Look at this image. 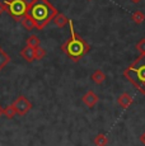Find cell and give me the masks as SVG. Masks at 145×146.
I'll return each instance as SVG.
<instances>
[{"instance_id": "6da1fadb", "label": "cell", "mask_w": 145, "mask_h": 146, "mask_svg": "<svg viewBox=\"0 0 145 146\" xmlns=\"http://www.w3.org/2000/svg\"><path fill=\"white\" fill-rule=\"evenodd\" d=\"M59 12L49 0H32L28 3L27 15L35 22L36 29L42 31Z\"/></svg>"}, {"instance_id": "7a4b0ae2", "label": "cell", "mask_w": 145, "mask_h": 146, "mask_svg": "<svg viewBox=\"0 0 145 146\" xmlns=\"http://www.w3.org/2000/svg\"><path fill=\"white\" fill-rule=\"evenodd\" d=\"M69 27H70V37L68 38L61 46L63 52L74 62H78L83 56H85L90 50V46L83 37H80L74 29V23L69 19Z\"/></svg>"}, {"instance_id": "3957f363", "label": "cell", "mask_w": 145, "mask_h": 146, "mask_svg": "<svg viewBox=\"0 0 145 146\" xmlns=\"http://www.w3.org/2000/svg\"><path fill=\"white\" fill-rule=\"evenodd\" d=\"M124 76L139 90V93L145 95V56L140 55L124 70Z\"/></svg>"}, {"instance_id": "277c9868", "label": "cell", "mask_w": 145, "mask_h": 146, "mask_svg": "<svg viewBox=\"0 0 145 146\" xmlns=\"http://www.w3.org/2000/svg\"><path fill=\"white\" fill-rule=\"evenodd\" d=\"M4 3L7 7V13L14 21L21 22V19L27 14V9H28L27 0H7Z\"/></svg>"}, {"instance_id": "5b68a950", "label": "cell", "mask_w": 145, "mask_h": 146, "mask_svg": "<svg viewBox=\"0 0 145 146\" xmlns=\"http://www.w3.org/2000/svg\"><path fill=\"white\" fill-rule=\"evenodd\" d=\"M12 106L15 111V114H18V116H26L33 107L32 103L29 102V99L27 97H24V95H19L12 103Z\"/></svg>"}, {"instance_id": "8992f818", "label": "cell", "mask_w": 145, "mask_h": 146, "mask_svg": "<svg viewBox=\"0 0 145 146\" xmlns=\"http://www.w3.org/2000/svg\"><path fill=\"white\" fill-rule=\"evenodd\" d=\"M82 100H83V103L88 107V108H93V107L98 103L99 98H98V95L94 93L93 90H88L87 93L83 95Z\"/></svg>"}, {"instance_id": "52a82bcc", "label": "cell", "mask_w": 145, "mask_h": 146, "mask_svg": "<svg viewBox=\"0 0 145 146\" xmlns=\"http://www.w3.org/2000/svg\"><path fill=\"white\" fill-rule=\"evenodd\" d=\"M132 102H134L132 95L129 94V93H126V92H125V93H122V94H120V97L117 98V104L121 107L122 109L130 108L131 104H132Z\"/></svg>"}, {"instance_id": "ba28073f", "label": "cell", "mask_w": 145, "mask_h": 146, "mask_svg": "<svg viewBox=\"0 0 145 146\" xmlns=\"http://www.w3.org/2000/svg\"><path fill=\"white\" fill-rule=\"evenodd\" d=\"M21 56L27 61V62H33L36 60L35 58V48L29 46H26L23 50L21 51Z\"/></svg>"}, {"instance_id": "9c48e42d", "label": "cell", "mask_w": 145, "mask_h": 146, "mask_svg": "<svg viewBox=\"0 0 145 146\" xmlns=\"http://www.w3.org/2000/svg\"><path fill=\"white\" fill-rule=\"evenodd\" d=\"M52 22L55 23V26L59 27V28H64L66 24H69V18L63 13H57L56 15L54 17Z\"/></svg>"}, {"instance_id": "30bf717a", "label": "cell", "mask_w": 145, "mask_h": 146, "mask_svg": "<svg viewBox=\"0 0 145 146\" xmlns=\"http://www.w3.org/2000/svg\"><path fill=\"white\" fill-rule=\"evenodd\" d=\"M90 79H92V81H93L94 84L101 85V84H103L104 83V80H106V74L102 71V70H96V71L92 74Z\"/></svg>"}, {"instance_id": "8fae6325", "label": "cell", "mask_w": 145, "mask_h": 146, "mask_svg": "<svg viewBox=\"0 0 145 146\" xmlns=\"http://www.w3.org/2000/svg\"><path fill=\"white\" fill-rule=\"evenodd\" d=\"M21 23H22V26L24 27V29H27V31H33V29H36L35 22H33L32 19H31L27 15V14L21 19Z\"/></svg>"}, {"instance_id": "7c38bea8", "label": "cell", "mask_w": 145, "mask_h": 146, "mask_svg": "<svg viewBox=\"0 0 145 146\" xmlns=\"http://www.w3.org/2000/svg\"><path fill=\"white\" fill-rule=\"evenodd\" d=\"M93 144L94 146H107L108 144V137L106 136L104 133H98L93 140Z\"/></svg>"}, {"instance_id": "4fadbf2b", "label": "cell", "mask_w": 145, "mask_h": 146, "mask_svg": "<svg viewBox=\"0 0 145 146\" xmlns=\"http://www.w3.org/2000/svg\"><path fill=\"white\" fill-rule=\"evenodd\" d=\"M10 62V56L0 47V71Z\"/></svg>"}, {"instance_id": "5bb4252c", "label": "cell", "mask_w": 145, "mask_h": 146, "mask_svg": "<svg viewBox=\"0 0 145 146\" xmlns=\"http://www.w3.org/2000/svg\"><path fill=\"white\" fill-rule=\"evenodd\" d=\"M26 43H27V46L32 47V48H37V47L41 44V40L36 35H31L26 40Z\"/></svg>"}, {"instance_id": "9a60e30c", "label": "cell", "mask_w": 145, "mask_h": 146, "mask_svg": "<svg viewBox=\"0 0 145 146\" xmlns=\"http://www.w3.org/2000/svg\"><path fill=\"white\" fill-rule=\"evenodd\" d=\"M131 19H132V22L135 24H143L145 21V14L143 12H140V10H136V12L132 13Z\"/></svg>"}, {"instance_id": "2e32d148", "label": "cell", "mask_w": 145, "mask_h": 146, "mask_svg": "<svg viewBox=\"0 0 145 146\" xmlns=\"http://www.w3.org/2000/svg\"><path fill=\"white\" fill-rule=\"evenodd\" d=\"M3 116H5L8 119L14 118V116H15V111H14V108H13V106H12V104H9L8 107H5L4 111H3Z\"/></svg>"}, {"instance_id": "e0dca14e", "label": "cell", "mask_w": 145, "mask_h": 146, "mask_svg": "<svg viewBox=\"0 0 145 146\" xmlns=\"http://www.w3.org/2000/svg\"><path fill=\"white\" fill-rule=\"evenodd\" d=\"M46 56V50L42 48L41 46H38L37 48H35V58L36 60H42Z\"/></svg>"}, {"instance_id": "ac0fdd59", "label": "cell", "mask_w": 145, "mask_h": 146, "mask_svg": "<svg viewBox=\"0 0 145 146\" xmlns=\"http://www.w3.org/2000/svg\"><path fill=\"white\" fill-rule=\"evenodd\" d=\"M135 47H136V50L140 52V55L145 56V38H141V40L136 43Z\"/></svg>"}, {"instance_id": "d6986e66", "label": "cell", "mask_w": 145, "mask_h": 146, "mask_svg": "<svg viewBox=\"0 0 145 146\" xmlns=\"http://www.w3.org/2000/svg\"><path fill=\"white\" fill-rule=\"evenodd\" d=\"M7 12V7H5V3H1L0 1V15H1L3 13Z\"/></svg>"}, {"instance_id": "ffe728a7", "label": "cell", "mask_w": 145, "mask_h": 146, "mask_svg": "<svg viewBox=\"0 0 145 146\" xmlns=\"http://www.w3.org/2000/svg\"><path fill=\"white\" fill-rule=\"evenodd\" d=\"M139 140H140V142H141V144H143V145L145 146V131H144V132L140 135V137H139Z\"/></svg>"}, {"instance_id": "44dd1931", "label": "cell", "mask_w": 145, "mask_h": 146, "mask_svg": "<svg viewBox=\"0 0 145 146\" xmlns=\"http://www.w3.org/2000/svg\"><path fill=\"white\" fill-rule=\"evenodd\" d=\"M3 111H4V108H3V107H1V106H0V117H1V116H3Z\"/></svg>"}, {"instance_id": "7402d4cb", "label": "cell", "mask_w": 145, "mask_h": 146, "mask_svg": "<svg viewBox=\"0 0 145 146\" xmlns=\"http://www.w3.org/2000/svg\"><path fill=\"white\" fill-rule=\"evenodd\" d=\"M130 1H132V3H135V4H138V3H140L141 0H130Z\"/></svg>"}]
</instances>
